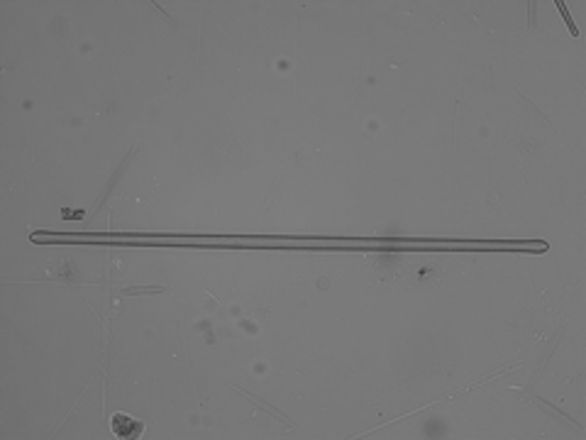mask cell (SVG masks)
<instances>
[{
  "mask_svg": "<svg viewBox=\"0 0 586 440\" xmlns=\"http://www.w3.org/2000/svg\"><path fill=\"white\" fill-rule=\"evenodd\" d=\"M112 433L120 435V438H140L142 424L134 421L132 416H127V413H115L112 416Z\"/></svg>",
  "mask_w": 586,
  "mask_h": 440,
  "instance_id": "6da1fadb",
  "label": "cell"
}]
</instances>
